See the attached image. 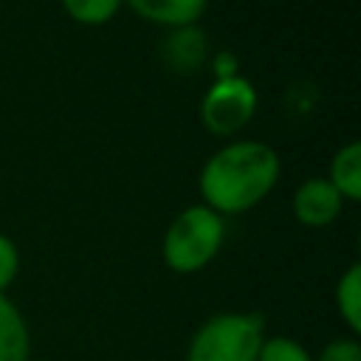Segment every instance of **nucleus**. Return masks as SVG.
<instances>
[{
    "label": "nucleus",
    "instance_id": "20e7f679",
    "mask_svg": "<svg viewBox=\"0 0 361 361\" xmlns=\"http://www.w3.org/2000/svg\"><path fill=\"white\" fill-rule=\"evenodd\" d=\"M257 113V90L240 73H220L200 102V121L212 135L240 133Z\"/></svg>",
    "mask_w": 361,
    "mask_h": 361
},
{
    "label": "nucleus",
    "instance_id": "f257e3e1",
    "mask_svg": "<svg viewBox=\"0 0 361 361\" xmlns=\"http://www.w3.org/2000/svg\"><path fill=\"white\" fill-rule=\"evenodd\" d=\"M282 161L265 141H231L220 147L200 169V197L217 214H243L262 203L276 186Z\"/></svg>",
    "mask_w": 361,
    "mask_h": 361
},
{
    "label": "nucleus",
    "instance_id": "423d86ee",
    "mask_svg": "<svg viewBox=\"0 0 361 361\" xmlns=\"http://www.w3.org/2000/svg\"><path fill=\"white\" fill-rule=\"evenodd\" d=\"M124 3H130V8L138 17L166 28L195 25L209 6V0H124Z\"/></svg>",
    "mask_w": 361,
    "mask_h": 361
},
{
    "label": "nucleus",
    "instance_id": "0eeeda50",
    "mask_svg": "<svg viewBox=\"0 0 361 361\" xmlns=\"http://www.w3.org/2000/svg\"><path fill=\"white\" fill-rule=\"evenodd\" d=\"M31 358V333L20 307L0 293V361H28Z\"/></svg>",
    "mask_w": 361,
    "mask_h": 361
},
{
    "label": "nucleus",
    "instance_id": "9b49d317",
    "mask_svg": "<svg viewBox=\"0 0 361 361\" xmlns=\"http://www.w3.org/2000/svg\"><path fill=\"white\" fill-rule=\"evenodd\" d=\"M65 14L82 25H104L116 17L124 0H59Z\"/></svg>",
    "mask_w": 361,
    "mask_h": 361
},
{
    "label": "nucleus",
    "instance_id": "ddd939ff",
    "mask_svg": "<svg viewBox=\"0 0 361 361\" xmlns=\"http://www.w3.org/2000/svg\"><path fill=\"white\" fill-rule=\"evenodd\" d=\"M17 271H20V251L11 237L0 234V293H6V288L17 279Z\"/></svg>",
    "mask_w": 361,
    "mask_h": 361
},
{
    "label": "nucleus",
    "instance_id": "39448f33",
    "mask_svg": "<svg viewBox=\"0 0 361 361\" xmlns=\"http://www.w3.org/2000/svg\"><path fill=\"white\" fill-rule=\"evenodd\" d=\"M344 209V197L336 192V186L327 178H307L293 192V217L302 226L322 228L338 220Z\"/></svg>",
    "mask_w": 361,
    "mask_h": 361
},
{
    "label": "nucleus",
    "instance_id": "f8f14e48",
    "mask_svg": "<svg viewBox=\"0 0 361 361\" xmlns=\"http://www.w3.org/2000/svg\"><path fill=\"white\" fill-rule=\"evenodd\" d=\"M257 361H313V355L288 336H271L262 341Z\"/></svg>",
    "mask_w": 361,
    "mask_h": 361
},
{
    "label": "nucleus",
    "instance_id": "6e6552de",
    "mask_svg": "<svg viewBox=\"0 0 361 361\" xmlns=\"http://www.w3.org/2000/svg\"><path fill=\"white\" fill-rule=\"evenodd\" d=\"M164 59L172 71H195L206 59V39L192 25L172 28V34L164 39Z\"/></svg>",
    "mask_w": 361,
    "mask_h": 361
},
{
    "label": "nucleus",
    "instance_id": "1a4fd4ad",
    "mask_svg": "<svg viewBox=\"0 0 361 361\" xmlns=\"http://www.w3.org/2000/svg\"><path fill=\"white\" fill-rule=\"evenodd\" d=\"M327 180L336 186V192L344 200H358L361 197V144L358 141L344 144L333 155Z\"/></svg>",
    "mask_w": 361,
    "mask_h": 361
},
{
    "label": "nucleus",
    "instance_id": "9d476101",
    "mask_svg": "<svg viewBox=\"0 0 361 361\" xmlns=\"http://www.w3.org/2000/svg\"><path fill=\"white\" fill-rule=\"evenodd\" d=\"M336 307H338V316L344 319V324L358 333L361 330V265L353 262L341 276H338V285H336Z\"/></svg>",
    "mask_w": 361,
    "mask_h": 361
},
{
    "label": "nucleus",
    "instance_id": "4468645a",
    "mask_svg": "<svg viewBox=\"0 0 361 361\" xmlns=\"http://www.w3.org/2000/svg\"><path fill=\"white\" fill-rule=\"evenodd\" d=\"M313 361H361V344L355 338H333Z\"/></svg>",
    "mask_w": 361,
    "mask_h": 361
},
{
    "label": "nucleus",
    "instance_id": "f03ea898",
    "mask_svg": "<svg viewBox=\"0 0 361 361\" xmlns=\"http://www.w3.org/2000/svg\"><path fill=\"white\" fill-rule=\"evenodd\" d=\"M226 240V220L206 203L186 206L169 223L161 254L175 274H195L206 268Z\"/></svg>",
    "mask_w": 361,
    "mask_h": 361
},
{
    "label": "nucleus",
    "instance_id": "7ed1b4c3",
    "mask_svg": "<svg viewBox=\"0 0 361 361\" xmlns=\"http://www.w3.org/2000/svg\"><path fill=\"white\" fill-rule=\"evenodd\" d=\"M262 341L265 319L259 313H217L195 330L186 361H257Z\"/></svg>",
    "mask_w": 361,
    "mask_h": 361
}]
</instances>
